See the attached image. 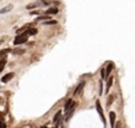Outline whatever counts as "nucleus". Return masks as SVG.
Segmentation results:
<instances>
[{
    "instance_id": "obj_25",
    "label": "nucleus",
    "mask_w": 135,
    "mask_h": 128,
    "mask_svg": "<svg viewBox=\"0 0 135 128\" xmlns=\"http://www.w3.org/2000/svg\"><path fill=\"white\" fill-rule=\"evenodd\" d=\"M41 128H47V127H41Z\"/></svg>"
},
{
    "instance_id": "obj_11",
    "label": "nucleus",
    "mask_w": 135,
    "mask_h": 128,
    "mask_svg": "<svg viewBox=\"0 0 135 128\" xmlns=\"http://www.w3.org/2000/svg\"><path fill=\"white\" fill-rule=\"evenodd\" d=\"M113 81H114V77H113V76H109V77H108V82H107V85H106V90H107V93H108L109 89L111 88Z\"/></svg>"
},
{
    "instance_id": "obj_19",
    "label": "nucleus",
    "mask_w": 135,
    "mask_h": 128,
    "mask_svg": "<svg viewBox=\"0 0 135 128\" xmlns=\"http://www.w3.org/2000/svg\"><path fill=\"white\" fill-rule=\"evenodd\" d=\"M101 75H102V78L106 80V68H102L101 69Z\"/></svg>"
},
{
    "instance_id": "obj_7",
    "label": "nucleus",
    "mask_w": 135,
    "mask_h": 128,
    "mask_svg": "<svg viewBox=\"0 0 135 128\" xmlns=\"http://www.w3.org/2000/svg\"><path fill=\"white\" fill-rule=\"evenodd\" d=\"M84 85H85V82H81V83L78 84V87L76 88V90L74 91V95H75V96H77V95L81 93L82 89H83V87H84Z\"/></svg>"
},
{
    "instance_id": "obj_10",
    "label": "nucleus",
    "mask_w": 135,
    "mask_h": 128,
    "mask_svg": "<svg viewBox=\"0 0 135 128\" xmlns=\"http://www.w3.org/2000/svg\"><path fill=\"white\" fill-rule=\"evenodd\" d=\"M45 13L49 14V15H51V14H57V13H58V8H57V7H51V8L46 10V12H45Z\"/></svg>"
},
{
    "instance_id": "obj_6",
    "label": "nucleus",
    "mask_w": 135,
    "mask_h": 128,
    "mask_svg": "<svg viewBox=\"0 0 135 128\" xmlns=\"http://www.w3.org/2000/svg\"><path fill=\"white\" fill-rule=\"evenodd\" d=\"M12 8H13V5H11V4H10V5H6L5 7H2V8L0 10V14H5V13H7V12H10V11H11Z\"/></svg>"
},
{
    "instance_id": "obj_21",
    "label": "nucleus",
    "mask_w": 135,
    "mask_h": 128,
    "mask_svg": "<svg viewBox=\"0 0 135 128\" xmlns=\"http://www.w3.org/2000/svg\"><path fill=\"white\" fill-rule=\"evenodd\" d=\"M114 97H115V96H110V99H109V101L107 102V106H110V104H111V102L114 101Z\"/></svg>"
},
{
    "instance_id": "obj_16",
    "label": "nucleus",
    "mask_w": 135,
    "mask_h": 128,
    "mask_svg": "<svg viewBox=\"0 0 135 128\" xmlns=\"http://www.w3.org/2000/svg\"><path fill=\"white\" fill-rule=\"evenodd\" d=\"M28 27H30V24H26V25H24V26H21L20 28H18V30H17V33H21L23 31H25V30H27Z\"/></svg>"
},
{
    "instance_id": "obj_14",
    "label": "nucleus",
    "mask_w": 135,
    "mask_h": 128,
    "mask_svg": "<svg viewBox=\"0 0 135 128\" xmlns=\"http://www.w3.org/2000/svg\"><path fill=\"white\" fill-rule=\"evenodd\" d=\"M12 52H13V55H23V54H25V49H20V47H17V49L12 50Z\"/></svg>"
},
{
    "instance_id": "obj_9",
    "label": "nucleus",
    "mask_w": 135,
    "mask_h": 128,
    "mask_svg": "<svg viewBox=\"0 0 135 128\" xmlns=\"http://www.w3.org/2000/svg\"><path fill=\"white\" fill-rule=\"evenodd\" d=\"M25 32L27 33V36H34V34H37L38 30H37V28H34V27H28Z\"/></svg>"
},
{
    "instance_id": "obj_2",
    "label": "nucleus",
    "mask_w": 135,
    "mask_h": 128,
    "mask_svg": "<svg viewBox=\"0 0 135 128\" xmlns=\"http://www.w3.org/2000/svg\"><path fill=\"white\" fill-rule=\"evenodd\" d=\"M76 102L74 101V100H68L67 101V103H65V106H64V110L67 112V113H69L70 110H72V109H75V107H76Z\"/></svg>"
},
{
    "instance_id": "obj_27",
    "label": "nucleus",
    "mask_w": 135,
    "mask_h": 128,
    "mask_svg": "<svg viewBox=\"0 0 135 128\" xmlns=\"http://www.w3.org/2000/svg\"><path fill=\"white\" fill-rule=\"evenodd\" d=\"M62 128H63V127H62Z\"/></svg>"
},
{
    "instance_id": "obj_1",
    "label": "nucleus",
    "mask_w": 135,
    "mask_h": 128,
    "mask_svg": "<svg viewBox=\"0 0 135 128\" xmlns=\"http://www.w3.org/2000/svg\"><path fill=\"white\" fill-rule=\"evenodd\" d=\"M27 38H28V36H27L26 32H21V33H19L17 37H15V39L13 41L14 45H20V44H24V43L27 41Z\"/></svg>"
},
{
    "instance_id": "obj_13",
    "label": "nucleus",
    "mask_w": 135,
    "mask_h": 128,
    "mask_svg": "<svg viewBox=\"0 0 135 128\" xmlns=\"http://www.w3.org/2000/svg\"><path fill=\"white\" fill-rule=\"evenodd\" d=\"M6 56L5 57H2V58H0V72L4 70V68H5V65H6Z\"/></svg>"
},
{
    "instance_id": "obj_8",
    "label": "nucleus",
    "mask_w": 135,
    "mask_h": 128,
    "mask_svg": "<svg viewBox=\"0 0 135 128\" xmlns=\"http://www.w3.org/2000/svg\"><path fill=\"white\" fill-rule=\"evenodd\" d=\"M114 69V64L113 63H109L108 67L106 68V78H108L109 75H110V72H111V70Z\"/></svg>"
},
{
    "instance_id": "obj_23",
    "label": "nucleus",
    "mask_w": 135,
    "mask_h": 128,
    "mask_svg": "<svg viewBox=\"0 0 135 128\" xmlns=\"http://www.w3.org/2000/svg\"><path fill=\"white\" fill-rule=\"evenodd\" d=\"M0 128H6V125L2 123V122H0Z\"/></svg>"
},
{
    "instance_id": "obj_20",
    "label": "nucleus",
    "mask_w": 135,
    "mask_h": 128,
    "mask_svg": "<svg viewBox=\"0 0 135 128\" xmlns=\"http://www.w3.org/2000/svg\"><path fill=\"white\" fill-rule=\"evenodd\" d=\"M7 38H8V37H7V36H2V37H0V45H1V44H2V43H4V42L6 41Z\"/></svg>"
},
{
    "instance_id": "obj_15",
    "label": "nucleus",
    "mask_w": 135,
    "mask_h": 128,
    "mask_svg": "<svg viewBox=\"0 0 135 128\" xmlns=\"http://www.w3.org/2000/svg\"><path fill=\"white\" fill-rule=\"evenodd\" d=\"M50 19V15L49 14H45V15H39L36 18V21H41V20H49Z\"/></svg>"
},
{
    "instance_id": "obj_18",
    "label": "nucleus",
    "mask_w": 135,
    "mask_h": 128,
    "mask_svg": "<svg viewBox=\"0 0 135 128\" xmlns=\"http://www.w3.org/2000/svg\"><path fill=\"white\" fill-rule=\"evenodd\" d=\"M43 24H44V25H54V24H57V21H56V20H52V19H49V20L44 21Z\"/></svg>"
},
{
    "instance_id": "obj_4",
    "label": "nucleus",
    "mask_w": 135,
    "mask_h": 128,
    "mask_svg": "<svg viewBox=\"0 0 135 128\" xmlns=\"http://www.w3.org/2000/svg\"><path fill=\"white\" fill-rule=\"evenodd\" d=\"M14 77V72H10V74H6L2 78H1V82L2 83H7L8 81H11L12 78Z\"/></svg>"
},
{
    "instance_id": "obj_22",
    "label": "nucleus",
    "mask_w": 135,
    "mask_h": 128,
    "mask_svg": "<svg viewBox=\"0 0 135 128\" xmlns=\"http://www.w3.org/2000/svg\"><path fill=\"white\" fill-rule=\"evenodd\" d=\"M36 6H37V4H33V5H28L26 8H33V7H36Z\"/></svg>"
},
{
    "instance_id": "obj_26",
    "label": "nucleus",
    "mask_w": 135,
    "mask_h": 128,
    "mask_svg": "<svg viewBox=\"0 0 135 128\" xmlns=\"http://www.w3.org/2000/svg\"><path fill=\"white\" fill-rule=\"evenodd\" d=\"M54 128H57V126H56V127H54Z\"/></svg>"
},
{
    "instance_id": "obj_5",
    "label": "nucleus",
    "mask_w": 135,
    "mask_h": 128,
    "mask_svg": "<svg viewBox=\"0 0 135 128\" xmlns=\"http://www.w3.org/2000/svg\"><path fill=\"white\" fill-rule=\"evenodd\" d=\"M109 119H110V127L114 128L115 127V120H116V114L114 112H110L109 113Z\"/></svg>"
},
{
    "instance_id": "obj_24",
    "label": "nucleus",
    "mask_w": 135,
    "mask_h": 128,
    "mask_svg": "<svg viewBox=\"0 0 135 128\" xmlns=\"http://www.w3.org/2000/svg\"><path fill=\"white\" fill-rule=\"evenodd\" d=\"M39 13H40L39 11H32V12H31V14H39Z\"/></svg>"
},
{
    "instance_id": "obj_12",
    "label": "nucleus",
    "mask_w": 135,
    "mask_h": 128,
    "mask_svg": "<svg viewBox=\"0 0 135 128\" xmlns=\"http://www.w3.org/2000/svg\"><path fill=\"white\" fill-rule=\"evenodd\" d=\"M12 50L10 49V47H7V49H2V50H0V58H2V57H5L8 52H11Z\"/></svg>"
},
{
    "instance_id": "obj_17",
    "label": "nucleus",
    "mask_w": 135,
    "mask_h": 128,
    "mask_svg": "<svg viewBox=\"0 0 135 128\" xmlns=\"http://www.w3.org/2000/svg\"><path fill=\"white\" fill-rule=\"evenodd\" d=\"M61 116H62V112H58L57 114L54 115V123H57V122L59 121V119H61Z\"/></svg>"
},
{
    "instance_id": "obj_3",
    "label": "nucleus",
    "mask_w": 135,
    "mask_h": 128,
    "mask_svg": "<svg viewBox=\"0 0 135 128\" xmlns=\"http://www.w3.org/2000/svg\"><path fill=\"white\" fill-rule=\"evenodd\" d=\"M96 109H97V112L100 113V116H101L102 122L106 125V117H104V114H103V110H102V107H101V103H100V101H96Z\"/></svg>"
}]
</instances>
